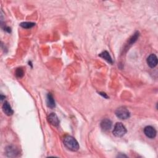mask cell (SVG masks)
Wrapping results in <instances>:
<instances>
[{
	"label": "cell",
	"instance_id": "12",
	"mask_svg": "<svg viewBox=\"0 0 158 158\" xmlns=\"http://www.w3.org/2000/svg\"><path fill=\"white\" fill-rule=\"evenodd\" d=\"M22 28H31L33 27L35 25V24L33 22H22L20 25Z\"/></svg>",
	"mask_w": 158,
	"mask_h": 158
},
{
	"label": "cell",
	"instance_id": "6",
	"mask_svg": "<svg viewBox=\"0 0 158 158\" xmlns=\"http://www.w3.org/2000/svg\"><path fill=\"white\" fill-rule=\"evenodd\" d=\"M147 64L151 68L155 67L157 64V56L154 54L150 55L147 58Z\"/></svg>",
	"mask_w": 158,
	"mask_h": 158
},
{
	"label": "cell",
	"instance_id": "10",
	"mask_svg": "<svg viewBox=\"0 0 158 158\" xmlns=\"http://www.w3.org/2000/svg\"><path fill=\"white\" fill-rule=\"evenodd\" d=\"M47 104L48 106L51 109L55 108V101L51 93H48L47 95Z\"/></svg>",
	"mask_w": 158,
	"mask_h": 158
},
{
	"label": "cell",
	"instance_id": "11",
	"mask_svg": "<svg viewBox=\"0 0 158 158\" xmlns=\"http://www.w3.org/2000/svg\"><path fill=\"white\" fill-rule=\"evenodd\" d=\"M99 56H100L101 58H103L104 60H106V61L107 62H108V63H111V64H112V63H113V61H112V59L111 56L109 55V52H108V51H104L102 52L101 53H100V54L99 55Z\"/></svg>",
	"mask_w": 158,
	"mask_h": 158
},
{
	"label": "cell",
	"instance_id": "1",
	"mask_svg": "<svg viewBox=\"0 0 158 158\" xmlns=\"http://www.w3.org/2000/svg\"><path fill=\"white\" fill-rule=\"evenodd\" d=\"M64 145L72 151H77L79 149L80 146L78 141L71 135H66L64 138Z\"/></svg>",
	"mask_w": 158,
	"mask_h": 158
},
{
	"label": "cell",
	"instance_id": "14",
	"mask_svg": "<svg viewBox=\"0 0 158 158\" xmlns=\"http://www.w3.org/2000/svg\"><path fill=\"white\" fill-rule=\"evenodd\" d=\"M100 93L101 95H103V96H104L105 98H108V97L107 96V95H106V94H105L104 93Z\"/></svg>",
	"mask_w": 158,
	"mask_h": 158
},
{
	"label": "cell",
	"instance_id": "13",
	"mask_svg": "<svg viewBox=\"0 0 158 158\" xmlns=\"http://www.w3.org/2000/svg\"><path fill=\"white\" fill-rule=\"evenodd\" d=\"M16 76L18 78H22L24 76V71L22 68H18L16 71Z\"/></svg>",
	"mask_w": 158,
	"mask_h": 158
},
{
	"label": "cell",
	"instance_id": "2",
	"mask_svg": "<svg viewBox=\"0 0 158 158\" xmlns=\"http://www.w3.org/2000/svg\"><path fill=\"white\" fill-rule=\"evenodd\" d=\"M127 133L125 127L121 123L117 122L115 124L112 133L116 137H122Z\"/></svg>",
	"mask_w": 158,
	"mask_h": 158
},
{
	"label": "cell",
	"instance_id": "4",
	"mask_svg": "<svg viewBox=\"0 0 158 158\" xmlns=\"http://www.w3.org/2000/svg\"><path fill=\"white\" fill-rule=\"evenodd\" d=\"M144 133L147 137L153 139L156 137L157 132L153 127L146 126L144 129Z\"/></svg>",
	"mask_w": 158,
	"mask_h": 158
},
{
	"label": "cell",
	"instance_id": "8",
	"mask_svg": "<svg viewBox=\"0 0 158 158\" xmlns=\"http://www.w3.org/2000/svg\"><path fill=\"white\" fill-rule=\"evenodd\" d=\"M101 127L104 131L109 130L112 127V122L108 119H104L101 122Z\"/></svg>",
	"mask_w": 158,
	"mask_h": 158
},
{
	"label": "cell",
	"instance_id": "5",
	"mask_svg": "<svg viewBox=\"0 0 158 158\" xmlns=\"http://www.w3.org/2000/svg\"><path fill=\"white\" fill-rule=\"evenodd\" d=\"M6 154L8 157H16L19 154V152L18 149L14 146H9L6 148Z\"/></svg>",
	"mask_w": 158,
	"mask_h": 158
},
{
	"label": "cell",
	"instance_id": "3",
	"mask_svg": "<svg viewBox=\"0 0 158 158\" xmlns=\"http://www.w3.org/2000/svg\"><path fill=\"white\" fill-rule=\"evenodd\" d=\"M116 115L120 119L125 120L130 117V113L129 111L125 107H120L116 109Z\"/></svg>",
	"mask_w": 158,
	"mask_h": 158
},
{
	"label": "cell",
	"instance_id": "9",
	"mask_svg": "<svg viewBox=\"0 0 158 158\" xmlns=\"http://www.w3.org/2000/svg\"><path fill=\"white\" fill-rule=\"evenodd\" d=\"M3 111L4 112V114L7 116H11L14 113V111L10 106L9 103L7 101H5L3 105Z\"/></svg>",
	"mask_w": 158,
	"mask_h": 158
},
{
	"label": "cell",
	"instance_id": "15",
	"mask_svg": "<svg viewBox=\"0 0 158 158\" xmlns=\"http://www.w3.org/2000/svg\"><path fill=\"white\" fill-rule=\"evenodd\" d=\"M5 98V97H4L2 95H1V101H3V98Z\"/></svg>",
	"mask_w": 158,
	"mask_h": 158
},
{
	"label": "cell",
	"instance_id": "7",
	"mask_svg": "<svg viewBox=\"0 0 158 158\" xmlns=\"http://www.w3.org/2000/svg\"><path fill=\"white\" fill-rule=\"evenodd\" d=\"M48 122L53 126L57 127L59 125V120L55 113H51L48 117Z\"/></svg>",
	"mask_w": 158,
	"mask_h": 158
}]
</instances>
